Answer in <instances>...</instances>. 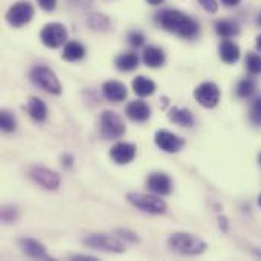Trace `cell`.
<instances>
[{"instance_id": "ac0fdd59", "label": "cell", "mask_w": 261, "mask_h": 261, "mask_svg": "<svg viewBox=\"0 0 261 261\" xmlns=\"http://www.w3.org/2000/svg\"><path fill=\"white\" fill-rule=\"evenodd\" d=\"M168 119L180 127H193L194 125V116L188 109H182V107H171L168 110Z\"/></svg>"}, {"instance_id": "b9f144b4", "label": "cell", "mask_w": 261, "mask_h": 261, "mask_svg": "<svg viewBox=\"0 0 261 261\" xmlns=\"http://www.w3.org/2000/svg\"><path fill=\"white\" fill-rule=\"evenodd\" d=\"M258 161H260V164H261V154H260V158H258Z\"/></svg>"}, {"instance_id": "5bb4252c", "label": "cell", "mask_w": 261, "mask_h": 261, "mask_svg": "<svg viewBox=\"0 0 261 261\" xmlns=\"http://www.w3.org/2000/svg\"><path fill=\"white\" fill-rule=\"evenodd\" d=\"M18 243H20L21 251H23L29 258H34V260H52V258L47 255L44 245L40 243V242L35 240V239L24 237V239H20Z\"/></svg>"}, {"instance_id": "30bf717a", "label": "cell", "mask_w": 261, "mask_h": 261, "mask_svg": "<svg viewBox=\"0 0 261 261\" xmlns=\"http://www.w3.org/2000/svg\"><path fill=\"white\" fill-rule=\"evenodd\" d=\"M29 177L44 190H57L60 187V174L46 167H32L29 170Z\"/></svg>"}, {"instance_id": "9c48e42d", "label": "cell", "mask_w": 261, "mask_h": 261, "mask_svg": "<svg viewBox=\"0 0 261 261\" xmlns=\"http://www.w3.org/2000/svg\"><path fill=\"white\" fill-rule=\"evenodd\" d=\"M193 95L194 99L206 109L216 107L220 101V89L217 87V84L211 81H205L200 86H197Z\"/></svg>"}, {"instance_id": "ba28073f", "label": "cell", "mask_w": 261, "mask_h": 261, "mask_svg": "<svg viewBox=\"0 0 261 261\" xmlns=\"http://www.w3.org/2000/svg\"><path fill=\"white\" fill-rule=\"evenodd\" d=\"M41 43L49 49H57L63 46L67 40V29L61 23H49L40 32Z\"/></svg>"}, {"instance_id": "8fae6325", "label": "cell", "mask_w": 261, "mask_h": 261, "mask_svg": "<svg viewBox=\"0 0 261 261\" xmlns=\"http://www.w3.org/2000/svg\"><path fill=\"white\" fill-rule=\"evenodd\" d=\"M154 142L156 145L165 151V153H179L184 147H185V141L184 138H180L179 135L168 132V130H159L154 135Z\"/></svg>"}, {"instance_id": "44dd1931", "label": "cell", "mask_w": 261, "mask_h": 261, "mask_svg": "<svg viewBox=\"0 0 261 261\" xmlns=\"http://www.w3.org/2000/svg\"><path fill=\"white\" fill-rule=\"evenodd\" d=\"M132 87H133V92L141 96V98H145V96H150L156 92V83L147 76H136L132 83Z\"/></svg>"}, {"instance_id": "5b68a950", "label": "cell", "mask_w": 261, "mask_h": 261, "mask_svg": "<svg viewBox=\"0 0 261 261\" xmlns=\"http://www.w3.org/2000/svg\"><path fill=\"white\" fill-rule=\"evenodd\" d=\"M99 128L104 139H118L125 133V122L116 112L104 110L99 119Z\"/></svg>"}, {"instance_id": "8d00e7d4", "label": "cell", "mask_w": 261, "mask_h": 261, "mask_svg": "<svg viewBox=\"0 0 261 261\" xmlns=\"http://www.w3.org/2000/svg\"><path fill=\"white\" fill-rule=\"evenodd\" d=\"M222 3L226 5V6H236V5L240 3V0H222Z\"/></svg>"}, {"instance_id": "74e56055", "label": "cell", "mask_w": 261, "mask_h": 261, "mask_svg": "<svg viewBox=\"0 0 261 261\" xmlns=\"http://www.w3.org/2000/svg\"><path fill=\"white\" fill-rule=\"evenodd\" d=\"M150 5H161V3H164L165 0H147Z\"/></svg>"}, {"instance_id": "d6986e66", "label": "cell", "mask_w": 261, "mask_h": 261, "mask_svg": "<svg viewBox=\"0 0 261 261\" xmlns=\"http://www.w3.org/2000/svg\"><path fill=\"white\" fill-rule=\"evenodd\" d=\"M26 112L29 113V116L37 121V122H43L46 121L47 118V107L46 104L43 102V99L37 98V96H32L29 98L28 104H26Z\"/></svg>"}, {"instance_id": "4316f807", "label": "cell", "mask_w": 261, "mask_h": 261, "mask_svg": "<svg viewBox=\"0 0 261 261\" xmlns=\"http://www.w3.org/2000/svg\"><path fill=\"white\" fill-rule=\"evenodd\" d=\"M246 69L251 75H261V55L258 54H248L246 57Z\"/></svg>"}, {"instance_id": "7c38bea8", "label": "cell", "mask_w": 261, "mask_h": 261, "mask_svg": "<svg viewBox=\"0 0 261 261\" xmlns=\"http://www.w3.org/2000/svg\"><path fill=\"white\" fill-rule=\"evenodd\" d=\"M136 156V147L130 142H118L110 150V159L118 165L130 164Z\"/></svg>"}, {"instance_id": "f35d334b", "label": "cell", "mask_w": 261, "mask_h": 261, "mask_svg": "<svg viewBox=\"0 0 261 261\" xmlns=\"http://www.w3.org/2000/svg\"><path fill=\"white\" fill-rule=\"evenodd\" d=\"M257 47L261 50V35H258V38H257Z\"/></svg>"}, {"instance_id": "d4e9b609", "label": "cell", "mask_w": 261, "mask_h": 261, "mask_svg": "<svg viewBox=\"0 0 261 261\" xmlns=\"http://www.w3.org/2000/svg\"><path fill=\"white\" fill-rule=\"evenodd\" d=\"M255 89H257V84L252 78H243L239 84H237V89H236V93L239 98L242 99H248L251 98L254 93H255Z\"/></svg>"}, {"instance_id": "ab89813d", "label": "cell", "mask_w": 261, "mask_h": 261, "mask_svg": "<svg viewBox=\"0 0 261 261\" xmlns=\"http://www.w3.org/2000/svg\"><path fill=\"white\" fill-rule=\"evenodd\" d=\"M258 205H260V208H261V196L258 197Z\"/></svg>"}, {"instance_id": "7402d4cb", "label": "cell", "mask_w": 261, "mask_h": 261, "mask_svg": "<svg viewBox=\"0 0 261 261\" xmlns=\"http://www.w3.org/2000/svg\"><path fill=\"white\" fill-rule=\"evenodd\" d=\"M61 55L66 61H80L86 55V47L80 41H69L66 43Z\"/></svg>"}, {"instance_id": "e575fe53", "label": "cell", "mask_w": 261, "mask_h": 261, "mask_svg": "<svg viewBox=\"0 0 261 261\" xmlns=\"http://www.w3.org/2000/svg\"><path fill=\"white\" fill-rule=\"evenodd\" d=\"M72 260H80V261H84V260H87V261H95V260H96V258H95V257H89V255H87V257H86V255H73V257H72Z\"/></svg>"}, {"instance_id": "1f68e13d", "label": "cell", "mask_w": 261, "mask_h": 261, "mask_svg": "<svg viewBox=\"0 0 261 261\" xmlns=\"http://www.w3.org/2000/svg\"><path fill=\"white\" fill-rule=\"evenodd\" d=\"M115 234H116L119 239L127 240V242H130V243H138V242H139V237H138L135 232L128 231V229H115Z\"/></svg>"}, {"instance_id": "836d02e7", "label": "cell", "mask_w": 261, "mask_h": 261, "mask_svg": "<svg viewBox=\"0 0 261 261\" xmlns=\"http://www.w3.org/2000/svg\"><path fill=\"white\" fill-rule=\"evenodd\" d=\"M37 3L44 11H54L55 6H57V0H37Z\"/></svg>"}, {"instance_id": "484cf974", "label": "cell", "mask_w": 261, "mask_h": 261, "mask_svg": "<svg viewBox=\"0 0 261 261\" xmlns=\"http://www.w3.org/2000/svg\"><path fill=\"white\" fill-rule=\"evenodd\" d=\"M0 128L5 133H12L17 128V121L14 118V115L8 110H2L0 113Z\"/></svg>"}, {"instance_id": "6da1fadb", "label": "cell", "mask_w": 261, "mask_h": 261, "mask_svg": "<svg viewBox=\"0 0 261 261\" xmlns=\"http://www.w3.org/2000/svg\"><path fill=\"white\" fill-rule=\"evenodd\" d=\"M154 20L162 29L185 40H191L199 34V23L193 17L177 9H162L156 14Z\"/></svg>"}, {"instance_id": "e0dca14e", "label": "cell", "mask_w": 261, "mask_h": 261, "mask_svg": "<svg viewBox=\"0 0 261 261\" xmlns=\"http://www.w3.org/2000/svg\"><path fill=\"white\" fill-rule=\"evenodd\" d=\"M142 61L151 69H158L165 63V52L156 46H147L142 52Z\"/></svg>"}, {"instance_id": "f1b7e54d", "label": "cell", "mask_w": 261, "mask_h": 261, "mask_svg": "<svg viewBox=\"0 0 261 261\" xmlns=\"http://www.w3.org/2000/svg\"><path fill=\"white\" fill-rule=\"evenodd\" d=\"M249 118H251V122L255 124V125H261V98H258L252 107H251V112H249Z\"/></svg>"}, {"instance_id": "3957f363", "label": "cell", "mask_w": 261, "mask_h": 261, "mask_svg": "<svg viewBox=\"0 0 261 261\" xmlns=\"http://www.w3.org/2000/svg\"><path fill=\"white\" fill-rule=\"evenodd\" d=\"M83 245L90 249H98L102 252H112V254L125 252V245L121 242L119 237L106 236V234H90L83 239Z\"/></svg>"}, {"instance_id": "cb8c5ba5", "label": "cell", "mask_w": 261, "mask_h": 261, "mask_svg": "<svg viewBox=\"0 0 261 261\" xmlns=\"http://www.w3.org/2000/svg\"><path fill=\"white\" fill-rule=\"evenodd\" d=\"M216 32L223 38H231V37H236L240 32V29H239V24L231 20H219L216 23Z\"/></svg>"}, {"instance_id": "60d3db41", "label": "cell", "mask_w": 261, "mask_h": 261, "mask_svg": "<svg viewBox=\"0 0 261 261\" xmlns=\"http://www.w3.org/2000/svg\"><path fill=\"white\" fill-rule=\"evenodd\" d=\"M258 24H260V26H261V15H260V17H258Z\"/></svg>"}, {"instance_id": "d6a6232c", "label": "cell", "mask_w": 261, "mask_h": 261, "mask_svg": "<svg viewBox=\"0 0 261 261\" xmlns=\"http://www.w3.org/2000/svg\"><path fill=\"white\" fill-rule=\"evenodd\" d=\"M199 3H200L202 8H203L206 12H210V14H214V12H217V9H219V3H217L216 0H199Z\"/></svg>"}, {"instance_id": "7a4b0ae2", "label": "cell", "mask_w": 261, "mask_h": 261, "mask_svg": "<svg viewBox=\"0 0 261 261\" xmlns=\"http://www.w3.org/2000/svg\"><path fill=\"white\" fill-rule=\"evenodd\" d=\"M167 245H168L170 251H173L179 255H187V257L200 255L208 248V245L200 237H197L194 234H188V232L171 234L167 240Z\"/></svg>"}, {"instance_id": "83f0119b", "label": "cell", "mask_w": 261, "mask_h": 261, "mask_svg": "<svg viewBox=\"0 0 261 261\" xmlns=\"http://www.w3.org/2000/svg\"><path fill=\"white\" fill-rule=\"evenodd\" d=\"M87 23L92 29L95 31H106L109 28V18L104 17L102 14H92L89 18H87Z\"/></svg>"}, {"instance_id": "52a82bcc", "label": "cell", "mask_w": 261, "mask_h": 261, "mask_svg": "<svg viewBox=\"0 0 261 261\" xmlns=\"http://www.w3.org/2000/svg\"><path fill=\"white\" fill-rule=\"evenodd\" d=\"M34 17V8L29 2H17L14 3L8 11H6V21L12 26V28H21L24 24H28Z\"/></svg>"}, {"instance_id": "2e32d148", "label": "cell", "mask_w": 261, "mask_h": 261, "mask_svg": "<svg viewBox=\"0 0 261 261\" xmlns=\"http://www.w3.org/2000/svg\"><path fill=\"white\" fill-rule=\"evenodd\" d=\"M127 116L135 122H145L151 116V109L144 101H132L125 109Z\"/></svg>"}, {"instance_id": "f546056e", "label": "cell", "mask_w": 261, "mask_h": 261, "mask_svg": "<svg viewBox=\"0 0 261 261\" xmlns=\"http://www.w3.org/2000/svg\"><path fill=\"white\" fill-rule=\"evenodd\" d=\"M17 210L14 208V206H9V205H5L3 208H2V220L5 222V223H11V222H14L15 219H17Z\"/></svg>"}, {"instance_id": "8992f818", "label": "cell", "mask_w": 261, "mask_h": 261, "mask_svg": "<svg viewBox=\"0 0 261 261\" xmlns=\"http://www.w3.org/2000/svg\"><path fill=\"white\" fill-rule=\"evenodd\" d=\"M127 200L136 206L141 211L150 213V214H164L167 211V203L156 196L151 194H142V193H128Z\"/></svg>"}, {"instance_id": "4fadbf2b", "label": "cell", "mask_w": 261, "mask_h": 261, "mask_svg": "<svg viewBox=\"0 0 261 261\" xmlns=\"http://www.w3.org/2000/svg\"><path fill=\"white\" fill-rule=\"evenodd\" d=\"M147 187L158 196H168L173 191V180L165 173H153L147 180Z\"/></svg>"}, {"instance_id": "9a60e30c", "label": "cell", "mask_w": 261, "mask_h": 261, "mask_svg": "<svg viewBox=\"0 0 261 261\" xmlns=\"http://www.w3.org/2000/svg\"><path fill=\"white\" fill-rule=\"evenodd\" d=\"M102 95L110 102H121L127 98L128 90L124 83L116 81V80H109L102 86Z\"/></svg>"}, {"instance_id": "603a6c76", "label": "cell", "mask_w": 261, "mask_h": 261, "mask_svg": "<svg viewBox=\"0 0 261 261\" xmlns=\"http://www.w3.org/2000/svg\"><path fill=\"white\" fill-rule=\"evenodd\" d=\"M115 64L119 70L122 72H130L133 69H136L139 66V57L136 55V52H124L121 55L116 57Z\"/></svg>"}, {"instance_id": "ffe728a7", "label": "cell", "mask_w": 261, "mask_h": 261, "mask_svg": "<svg viewBox=\"0 0 261 261\" xmlns=\"http://www.w3.org/2000/svg\"><path fill=\"white\" fill-rule=\"evenodd\" d=\"M219 54H220V58L228 63V64H234L239 61L240 58V49L239 46L231 41V40H223L219 46Z\"/></svg>"}, {"instance_id": "4dcf8cb0", "label": "cell", "mask_w": 261, "mask_h": 261, "mask_svg": "<svg viewBox=\"0 0 261 261\" xmlns=\"http://www.w3.org/2000/svg\"><path fill=\"white\" fill-rule=\"evenodd\" d=\"M128 41H130V44H132L133 47H141V46H144V43H145V37H144V34L139 32V31H132V32L128 34Z\"/></svg>"}, {"instance_id": "d590c367", "label": "cell", "mask_w": 261, "mask_h": 261, "mask_svg": "<svg viewBox=\"0 0 261 261\" xmlns=\"http://www.w3.org/2000/svg\"><path fill=\"white\" fill-rule=\"evenodd\" d=\"M63 162H64V165H66V167H72V164H73V158H72V156H63Z\"/></svg>"}, {"instance_id": "277c9868", "label": "cell", "mask_w": 261, "mask_h": 261, "mask_svg": "<svg viewBox=\"0 0 261 261\" xmlns=\"http://www.w3.org/2000/svg\"><path fill=\"white\" fill-rule=\"evenodd\" d=\"M29 78L34 84L41 87L44 92L52 93V95H60L61 93V84L58 78L55 76L54 70H50L46 66H35L29 72Z\"/></svg>"}]
</instances>
